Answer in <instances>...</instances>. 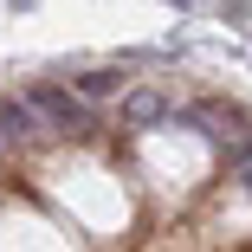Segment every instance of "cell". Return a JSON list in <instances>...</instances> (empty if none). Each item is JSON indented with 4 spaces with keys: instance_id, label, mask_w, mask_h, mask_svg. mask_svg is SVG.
I'll return each instance as SVG.
<instances>
[{
    "instance_id": "6",
    "label": "cell",
    "mask_w": 252,
    "mask_h": 252,
    "mask_svg": "<svg viewBox=\"0 0 252 252\" xmlns=\"http://www.w3.org/2000/svg\"><path fill=\"white\" fill-rule=\"evenodd\" d=\"M233 168H239V181H246V194H252V136H246V149L233 156Z\"/></svg>"
},
{
    "instance_id": "4",
    "label": "cell",
    "mask_w": 252,
    "mask_h": 252,
    "mask_svg": "<svg viewBox=\"0 0 252 252\" xmlns=\"http://www.w3.org/2000/svg\"><path fill=\"white\" fill-rule=\"evenodd\" d=\"M162 117H168L162 91H123V129H156Z\"/></svg>"
},
{
    "instance_id": "7",
    "label": "cell",
    "mask_w": 252,
    "mask_h": 252,
    "mask_svg": "<svg viewBox=\"0 0 252 252\" xmlns=\"http://www.w3.org/2000/svg\"><path fill=\"white\" fill-rule=\"evenodd\" d=\"M175 7H194V0H175Z\"/></svg>"
},
{
    "instance_id": "3",
    "label": "cell",
    "mask_w": 252,
    "mask_h": 252,
    "mask_svg": "<svg viewBox=\"0 0 252 252\" xmlns=\"http://www.w3.org/2000/svg\"><path fill=\"white\" fill-rule=\"evenodd\" d=\"M39 117L20 104V97H0V149H20V142H39Z\"/></svg>"
},
{
    "instance_id": "1",
    "label": "cell",
    "mask_w": 252,
    "mask_h": 252,
    "mask_svg": "<svg viewBox=\"0 0 252 252\" xmlns=\"http://www.w3.org/2000/svg\"><path fill=\"white\" fill-rule=\"evenodd\" d=\"M20 104L45 123V129H59V136H91L97 129V117H91V104H78V97L65 91V84H32Z\"/></svg>"
},
{
    "instance_id": "5",
    "label": "cell",
    "mask_w": 252,
    "mask_h": 252,
    "mask_svg": "<svg viewBox=\"0 0 252 252\" xmlns=\"http://www.w3.org/2000/svg\"><path fill=\"white\" fill-rule=\"evenodd\" d=\"M117 91H123V71H84L71 97L78 104H97V97H117Z\"/></svg>"
},
{
    "instance_id": "9",
    "label": "cell",
    "mask_w": 252,
    "mask_h": 252,
    "mask_svg": "<svg viewBox=\"0 0 252 252\" xmlns=\"http://www.w3.org/2000/svg\"><path fill=\"white\" fill-rule=\"evenodd\" d=\"M0 156H7V149H0Z\"/></svg>"
},
{
    "instance_id": "2",
    "label": "cell",
    "mask_w": 252,
    "mask_h": 252,
    "mask_svg": "<svg viewBox=\"0 0 252 252\" xmlns=\"http://www.w3.org/2000/svg\"><path fill=\"white\" fill-rule=\"evenodd\" d=\"M181 129H200V136H214V142H226V156H239L246 149V117L233 110V104H220V97H207V104H188V110H168Z\"/></svg>"
},
{
    "instance_id": "8",
    "label": "cell",
    "mask_w": 252,
    "mask_h": 252,
    "mask_svg": "<svg viewBox=\"0 0 252 252\" xmlns=\"http://www.w3.org/2000/svg\"><path fill=\"white\" fill-rule=\"evenodd\" d=\"M20 7H32V0H20Z\"/></svg>"
}]
</instances>
